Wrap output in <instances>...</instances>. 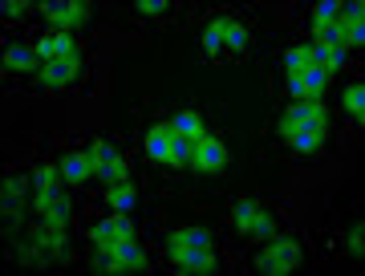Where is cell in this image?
Returning <instances> with one entry per match:
<instances>
[{"label":"cell","mask_w":365,"mask_h":276,"mask_svg":"<svg viewBox=\"0 0 365 276\" xmlns=\"http://www.w3.org/2000/svg\"><path fill=\"white\" fill-rule=\"evenodd\" d=\"M300 260H304L300 240L280 236V232H276L272 240H264V248L256 252L252 268H256L260 276H288V272H297V268H300Z\"/></svg>","instance_id":"obj_1"},{"label":"cell","mask_w":365,"mask_h":276,"mask_svg":"<svg viewBox=\"0 0 365 276\" xmlns=\"http://www.w3.org/2000/svg\"><path fill=\"white\" fill-rule=\"evenodd\" d=\"M81 78H86V53L66 57V61H41L33 86H37L41 93H66V90H73Z\"/></svg>","instance_id":"obj_2"},{"label":"cell","mask_w":365,"mask_h":276,"mask_svg":"<svg viewBox=\"0 0 365 276\" xmlns=\"http://www.w3.org/2000/svg\"><path fill=\"white\" fill-rule=\"evenodd\" d=\"M232 228L240 232V236H252V240H272L276 232H280V224H276V215H268V211L256 203L252 195L244 199H235V208H232Z\"/></svg>","instance_id":"obj_3"},{"label":"cell","mask_w":365,"mask_h":276,"mask_svg":"<svg viewBox=\"0 0 365 276\" xmlns=\"http://www.w3.org/2000/svg\"><path fill=\"white\" fill-rule=\"evenodd\" d=\"M86 150H90V158H93V183H102V187L130 183V163L122 158V150H118V146H110L106 138H90V143H86Z\"/></svg>","instance_id":"obj_4"},{"label":"cell","mask_w":365,"mask_h":276,"mask_svg":"<svg viewBox=\"0 0 365 276\" xmlns=\"http://www.w3.org/2000/svg\"><path fill=\"white\" fill-rule=\"evenodd\" d=\"M227 163H232L227 143H223L215 131H203L195 138V146H191V167H187V171H195V175H223Z\"/></svg>","instance_id":"obj_5"},{"label":"cell","mask_w":365,"mask_h":276,"mask_svg":"<svg viewBox=\"0 0 365 276\" xmlns=\"http://www.w3.org/2000/svg\"><path fill=\"white\" fill-rule=\"evenodd\" d=\"M37 13L45 16L49 29H61V33H73V37L90 25L93 16L90 4H81V0H45V4H37Z\"/></svg>","instance_id":"obj_6"},{"label":"cell","mask_w":365,"mask_h":276,"mask_svg":"<svg viewBox=\"0 0 365 276\" xmlns=\"http://www.w3.org/2000/svg\"><path fill=\"white\" fill-rule=\"evenodd\" d=\"M33 211H37L41 224L49 228H69V220H73V203L66 199L61 187L57 191H33Z\"/></svg>","instance_id":"obj_7"},{"label":"cell","mask_w":365,"mask_h":276,"mask_svg":"<svg viewBox=\"0 0 365 276\" xmlns=\"http://www.w3.org/2000/svg\"><path fill=\"white\" fill-rule=\"evenodd\" d=\"M33 49H37L41 61H66V57H78V53H86V45H81L73 33H61V29H45V33L33 41Z\"/></svg>","instance_id":"obj_8"},{"label":"cell","mask_w":365,"mask_h":276,"mask_svg":"<svg viewBox=\"0 0 365 276\" xmlns=\"http://www.w3.org/2000/svg\"><path fill=\"white\" fill-rule=\"evenodd\" d=\"M170 268L182 276H207V272H220L223 260L215 248H182L175 260H170Z\"/></svg>","instance_id":"obj_9"},{"label":"cell","mask_w":365,"mask_h":276,"mask_svg":"<svg viewBox=\"0 0 365 276\" xmlns=\"http://www.w3.org/2000/svg\"><path fill=\"white\" fill-rule=\"evenodd\" d=\"M118 240H134V224L130 215H118L106 211L98 224H90V244H118Z\"/></svg>","instance_id":"obj_10"},{"label":"cell","mask_w":365,"mask_h":276,"mask_svg":"<svg viewBox=\"0 0 365 276\" xmlns=\"http://www.w3.org/2000/svg\"><path fill=\"white\" fill-rule=\"evenodd\" d=\"M57 167H61L66 187H90L93 183V158H90V150H66V155L57 158Z\"/></svg>","instance_id":"obj_11"},{"label":"cell","mask_w":365,"mask_h":276,"mask_svg":"<svg viewBox=\"0 0 365 276\" xmlns=\"http://www.w3.org/2000/svg\"><path fill=\"white\" fill-rule=\"evenodd\" d=\"M41 69V57L33 45H21V41H13L9 49H4V73H16V78H37Z\"/></svg>","instance_id":"obj_12"},{"label":"cell","mask_w":365,"mask_h":276,"mask_svg":"<svg viewBox=\"0 0 365 276\" xmlns=\"http://www.w3.org/2000/svg\"><path fill=\"white\" fill-rule=\"evenodd\" d=\"M170 122H150L143 131V155L150 163H167V146H170Z\"/></svg>","instance_id":"obj_13"},{"label":"cell","mask_w":365,"mask_h":276,"mask_svg":"<svg viewBox=\"0 0 365 276\" xmlns=\"http://www.w3.org/2000/svg\"><path fill=\"white\" fill-rule=\"evenodd\" d=\"M325 138H329V131H321V126H309V131H297L292 138H288V150L292 155H321L325 150Z\"/></svg>","instance_id":"obj_14"},{"label":"cell","mask_w":365,"mask_h":276,"mask_svg":"<svg viewBox=\"0 0 365 276\" xmlns=\"http://www.w3.org/2000/svg\"><path fill=\"white\" fill-rule=\"evenodd\" d=\"M29 191H33V175L29 171H9L4 175V187H0V199H4V203H25Z\"/></svg>","instance_id":"obj_15"},{"label":"cell","mask_w":365,"mask_h":276,"mask_svg":"<svg viewBox=\"0 0 365 276\" xmlns=\"http://www.w3.org/2000/svg\"><path fill=\"white\" fill-rule=\"evenodd\" d=\"M106 211H118V215H130L134 211V183H110L102 195Z\"/></svg>","instance_id":"obj_16"},{"label":"cell","mask_w":365,"mask_h":276,"mask_svg":"<svg viewBox=\"0 0 365 276\" xmlns=\"http://www.w3.org/2000/svg\"><path fill=\"white\" fill-rule=\"evenodd\" d=\"M341 106H345V114H349L353 126H361V118H365V86L361 81H349L341 90Z\"/></svg>","instance_id":"obj_17"},{"label":"cell","mask_w":365,"mask_h":276,"mask_svg":"<svg viewBox=\"0 0 365 276\" xmlns=\"http://www.w3.org/2000/svg\"><path fill=\"white\" fill-rule=\"evenodd\" d=\"M223 49H232V53H248L252 49V33L235 16H223Z\"/></svg>","instance_id":"obj_18"},{"label":"cell","mask_w":365,"mask_h":276,"mask_svg":"<svg viewBox=\"0 0 365 276\" xmlns=\"http://www.w3.org/2000/svg\"><path fill=\"white\" fill-rule=\"evenodd\" d=\"M170 122V131L175 134H182V138H199V134L207 131V122H203V114L199 110H179L175 118H167Z\"/></svg>","instance_id":"obj_19"},{"label":"cell","mask_w":365,"mask_h":276,"mask_svg":"<svg viewBox=\"0 0 365 276\" xmlns=\"http://www.w3.org/2000/svg\"><path fill=\"white\" fill-rule=\"evenodd\" d=\"M191 146H195V138H182V134H170L167 163H163V167H170V171H182V167H191Z\"/></svg>","instance_id":"obj_20"},{"label":"cell","mask_w":365,"mask_h":276,"mask_svg":"<svg viewBox=\"0 0 365 276\" xmlns=\"http://www.w3.org/2000/svg\"><path fill=\"white\" fill-rule=\"evenodd\" d=\"M57 187H66L57 163H41V167H33V191H57Z\"/></svg>","instance_id":"obj_21"},{"label":"cell","mask_w":365,"mask_h":276,"mask_svg":"<svg viewBox=\"0 0 365 276\" xmlns=\"http://www.w3.org/2000/svg\"><path fill=\"white\" fill-rule=\"evenodd\" d=\"M309 66H313V49H309V41L284 49V57H280V69H284V73H300V69H309Z\"/></svg>","instance_id":"obj_22"},{"label":"cell","mask_w":365,"mask_h":276,"mask_svg":"<svg viewBox=\"0 0 365 276\" xmlns=\"http://www.w3.org/2000/svg\"><path fill=\"white\" fill-rule=\"evenodd\" d=\"M199 45H203V53H207V57H220V53H223V16H215V21H207V25H203Z\"/></svg>","instance_id":"obj_23"},{"label":"cell","mask_w":365,"mask_h":276,"mask_svg":"<svg viewBox=\"0 0 365 276\" xmlns=\"http://www.w3.org/2000/svg\"><path fill=\"white\" fill-rule=\"evenodd\" d=\"M300 81H304V93H309V98H325V86L333 78H329L321 66H309V69H300Z\"/></svg>","instance_id":"obj_24"},{"label":"cell","mask_w":365,"mask_h":276,"mask_svg":"<svg viewBox=\"0 0 365 276\" xmlns=\"http://www.w3.org/2000/svg\"><path fill=\"white\" fill-rule=\"evenodd\" d=\"M130 9L138 16H146V21H167L175 4H167V0H138V4H130Z\"/></svg>","instance_id":"obj_25"},{"label":"cell","mask_w":365,"mask_h":276,"mask_svg":"<svg viewBox=\"0 0 365 276\" xmlns=\"http://www.w3.org/2000/svg\"><path fill=\"white\" fill-rule=\"evenodd\" d=\"M33 9H37V4H29V0H4V4H0V16H4L9 25H16V21H25Z\"/></svg>","instance_id":"obj_26"},{"label":"cell","mask_w":365,"mask_h":276,"mask_svg":"<svg viewBox=\"0 0 365 276\" xmlns=\"http://www.w3.org/2000/svg\"><path fill=\"white\" fill-rule=\"evenodd\" d=\"M349 256H361V224L349 228Z\"/></svg>","instance_id":"obj_27"}]
</instances>
